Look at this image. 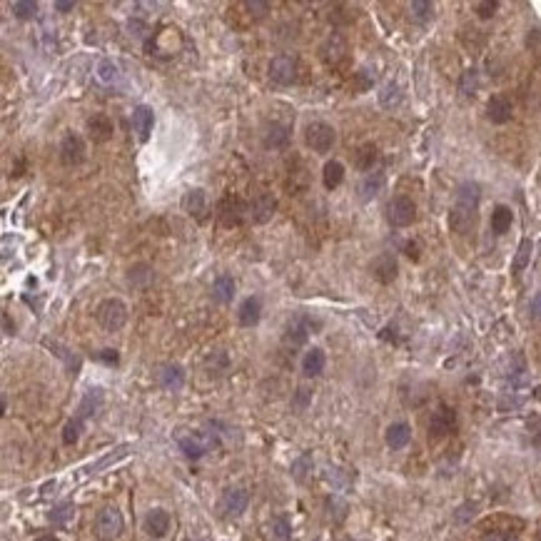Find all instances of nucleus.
<instances>
[{"instance_id":"1","label":"nucleus","mask_w":541,"mask_h":541,"mask_svg":"<svg viewBox=\"0 0 541 541\" xmlns=\"http://www.w3.org/2000/svg\"><path fill=\"white\" fill-rule=\"evenodd\" d=\"M479 200L481 187L477 182H461L457 187V200L449 213V227L457 235H469L479 219Z\"/></svg>"},{"instance_id":"2","label":"nucleus","mask_w":541,"mask_h":541,"mask_svg":"<svg viewBox=\"0 0 541 541\" xmlns=\"http://www.w3.org/2000/svg\"><path fill=\"white\" fill-rule=\"evenodd\" d=\"M95 317L100 327L108 329V332H117V329H123V324L128 322V307H125L123 300H117V297H108L97 304L95 309Z\"/></svg>"},{"instance_id":"3","label":"nucleus","mask_w":541,"mask_h":541,"mask_svg":"<svg viewBox=\"0 0 541 541\" xmlns=\"http://www.w3.org/2000/svg\"><path fill=\"white\" fill-rule=\"evenodd\" d=\"M178 444H180V449H182V454H185L187 459H200V457H205V454L217 444V439H215L213 432L180 434Z\"/></svg>"},{"instance_id":"4","label":"nucleus","mask_w":541,"mask_h":541,"mask_svg":"<svg viewBox=\"0 0 541 541\" xmlns=\"http://www.w3.org/2000/svg\"><path fill=\"white\" fill-rule=\"evenodd\" d=\"M304 143L312 147L315 152H329L332 150V145L337 143V135H335V128L327 123H309L304 128Z\"/></svg>"},{"instance_id":"5","label":"nucleus","mask_w":541,"mask_h":541,"mask_svg":"<svg viewBox=\"0 0 541 541\" xmlns=\"http://www.w3.org/2000/svg\"><path fill=\"white\" fill-rule=\"evenodd\" d=\"M387 219H389L392 227H409L417 219V205L405 195L392 197L389 205H387Z\"/></svg>"},{"instance_id":"6","label":"nucleus","mask_w":541,"mask_h":541,"mask_svg":"<svg viewBox=\"0 0 541 541\" xmlns=\"http://www.w3.org/2000/svg\"><path fill=\"white\" fill-rule=\"evenodd\" d=\"M95 531H97V536H100L103 541L117 539V536L123 534V516H120V512H117V509H112V507L103 509V512L97 514Z\"/></svg>"},{"instance_id":"7","label":"nucleus","mask_w":541,"mask_h":541,"mask_svg":"<svg viewBox=\"0 0 541 541\" xmlns=\"http://www.w3.org/2000/svg\"><path fill=\"white\" fill-rule=\"evenodd\" d=\"M85 140L77 132H68L60 143V163L65 167H75L85 160Z\"/></svg>"},{"instance_id":"8","label":"nucleus","mask_w":541,"mask_h":541,"mask_svg":"<svg viewBox=\"0 0 541 541\" xmlns=\"http://www.w3.org/2000/svg\"><path fill=\"white\" fill-rule=\"evenodd\" d=\"M269 77L280 85H292L297 80V60L295 55H277L269 62Z\"/></svg>"},{"instance_id":"9","label":"nucleus","mask_w":541,"mask_h":541,"mask_svg":"<svg viewBox=\"0 0 541 541\" xmlns=\"http://www.w3.org/2000/svg\"><path fill=\"white\" fill-rule=\"evenodd\" d=\"M454 426H457V414H454V409H449V407H439V409L432 414V419H429V437L442 439L452 432Z\"/></svg>"},{"instance_id":"10","label":"nucleus","mask_w":541,"mask_h":541,"mask_svg":"<svg viewBox=\"0 0 541 541\" xmlns=\"http://www.w3.org/2000/svg\"><path fill=\"white\" fill-rule=\"evenodd\" d=\"M247 504H250V494L245 492V489H227L225 494H222V501H219V509H222V514L225 516H240L242 512L247 509Z\"/></svg>"},{"instance_id":"11","label":"nucleus","mask_w":541,"mask_h":541,"mask_svg":"<svg viewBox=\"0 0 541 541\" xmlns=\"http://www.w3.org/2000/svg\"><path fill=\"white\" fill-rule=\"evenodd\" d=\"M397 272H399L397 257L392 252L379 254L377 260L372 262V274H374V280L382 282V285H389V282L397 280Z\"/></svg>"},{"instance_id":"12","label":"nucleus","mask_w":541,"mask_h":541,"mask_svg":"<svg viewBox=\"0 0 541 541\" xmlns=\"http://www.w3.org/2000/svg\"><path fill=\"white\" fill-rule=\"evenodd\" d=\"M514 115V105L507 95H492L487 103V117L494 125H504Z\"/></svg>"},{"instance_id":"13","label":"nucleus","mask_w":541,"mask_h":541,"mask_svg":"<svg viewBox=\"0 0 541 541\" xmlns=\"http://www.w3.org/2000/svg\"><path fill=\"white\" fill-rule=\"evenodd\" d=\"M152 125H155V112L147 105H137L132 110V130L137 132V140L140 143H147V137L152 132Z\"/></svg>"},{"instance_id":"14","label":"nucleus","mask_w":541,"mask_h":541,"mask_svg":"<svg viewBox=\"0 0 541 541\" xmlns=\"http://www.w3.org/2000/svg\"><path fill=\"white\" fill-rule=\"evenodd\" d=\"M320 53H322V60L327 62V65H339V62L347 58V40H344L339 33H332L327 40H324Z\"/></svg>"},{"instance_id":"15","label":"nucleus","mask_w":541,"mask_h":541,"mask_svg":"<svg viewBox=\"0 0 541 541\" xmlns=\"http://www.w3.org/2000/svg\"><path fill=\"white\" fill-rule=\"evenodd\" d=\"M315 327H320V322H315V320H309L307 315H300V317H295L292 322H289V327H287V342L289 344H304L307 342V337H309V332Z\"/></svg>"},{"instance_id":"16","label":"nucleus","mask_w":541,"mask_h":541,"mask_svg":"<svg viewBox=\"0 0 541 541\" xmlns=\"http://www.w3.org/2000/svg\"><path fill=\"white\" fill-rule=\"evenodd\" d=\"M88 132L95 143H108L112 132H115V125L105 112H95L93 117H88Z\"/></svg>"},{"instance_id":"17","label":"nucleus","mask_w":541,"mask_h":541,"mask_svg":"<svg viewBox=\"0 0 541 541\" xmlns=\"http://www.w3.org/2000/svg\"><path fill=\"white\" fill-rule=\"evenodd\" d=\"M274 207H277V200H274L269 192H260V195L250 202V217H252L254 222H267L274 215Z\"/></svg>"},{"instance_id":"18","label":"nucleus","mask_w":541,"mask_h":541,"mask_svg":"<svg viewBox=\"0 0 541 541\" xmlns=\"http://www.w3.org/2000/svg\"><path fill=\"white\" fill-rule=\"evenodd\" d=\"M158 382L163 389L167 392H178L182 384H185V370L180 364H163L158 372Z\"/></svg>"},{"instance_id":"19","label":"nucleus","mask_w":541,"mask_h":541,"mask_svg":"<svg viewBox=\"0 0 541 541\" xmlns=\"http://www.w3.org/2000/svg\"><path fill=\"white\" fill-rule=\"evenodd\" d=\"M145 529L152 539H163L167 531H170V514L165 509H152L147 519H145Z\"/></svg>"},{"instance_id":"20","label":"nucleus","mask_w":541,"mask_h":541,"mask_svg":"<svg viewBox=\"0 0 541 541\" xmlns=\"http://www.w3.org/2000/svg\"><path fill=\"white\" fill-rule=\"evenodd\" d=\"M260 317H262L260 297H247L240 304V309H237V320H240L242 327H254V324L260 322Z\"/></svg>"},{"instance_id":"21","label":"nucleus","mask_w":541,"mask_h":541,"mask_svg":"<svg viewBox=\"0 0 541 541\" xmlns=\"http://www.w3.org/2000/svg\"><path fill=\"white\" fill-rule=\"evenodd\" d=\"M219 219H222V225L232 227L240 222L242 213H245V207H242V202L237 197H225L222 202H219Z\"/></svg>"},{"instance_id":"22","label":"nucleus","mask_w":541,"mask_h":541,"mask_svg":"<svg viewBox=\"0 0 541 541\" xmlns=\"http://www.w3.org/2000/svg\"><path fill=\"white\" fill-rule=\"evenodd\" d=\"M324 364H327L324 352L320 347H312L302 359V372H304V377H320L324 372Z\"/></svg>"},{"instance_id":"23","label":"nucleus","mask_w":541,"mask_h":541,"mask_svg":"<svg viewBox=\"0 0 541 541\" xmlns=\"http://www.w3.org/2000/svg\"><path fill=\"white\" fill-rule=\"evenodd\" d=\"M384 437H387V444H389L392 449H405L411 439V429L405 422H394V424L387 426V434H384Z\"/></svg>"},{"instance_id":"24","label":"nucleus","mask_w":541,"mask_h":541,"mask_svg":"<svg viewBox=\"0 0 541 541\" xmlns=\"http://www.w3.org/2000/svg\"><path fill=\"white\" fill-rule=\"evenodd\" d=\"M377 158H379L377 145H374V143H364V145H359V147H357V152H354V167H357V170L367 172V170H372V165L377 163Z\"/></svg>"},{"instance_id":"25","label":"nucleus","mask_w":541,"mask_h":541,"mask_svg":"<svg viewBox=\"0 0 541 541\" xmlns=\"http://www.w3.org/2000/svg\"><path fill=\"white\" fill-rule=\"evenodd\" d=\"M103 405V389H88L85 392V397H82L80 407H77V417L80 419H88L93 417L97 409Z\"/></svg>"},{"instance_id":"26","label":"nucleus","mask_w":541,"mask_h":541,"mask_svg":"<svg viewBox=\"0 0 541 541\" xmlns=\"http://www.w3.org/2000/svg\"><path fill=\"white\" fill-rule=\"evenodd\" d=\"M213 297L219 302V304H227V302H232L235 297V280L230 274H219L217 280L213 285Z\"/></svg>"},{"instance_id":"27","label":"nucleus","mask_w":541,"mask_h":541,"mask_svg":"<svg viewBox=\"0 0 541 541\" xmlns=\"http://www.w3.org/2000/svg\"><path fill=\"white\" fill-rule=\"evenodd\" d=\"M514 222V213H512V207L507 205H496L492 213V230L496 235H504L509 232V227Z\"/></svg>"},{"instance_id":"28","label":"nucleus","mask_w":541,"mask_h":541,"mask_svg":"<svg viewBox=\"0 0 541 541\" xmlns=\"http://www.w3.org/2000/svg\"><path fill=\"white\" fill-rule=\"evenodd\" d=\"M384 187V172H370L367 178L362 180V185H359V192H362V200H374L382 192Z\"/></svg>"},{"instance_id":"29","label":"nucleus","mask_w":541,"mask_h":541,"mask_svg":"<svg viewBox=\"0 0 541 541\" xmlns=\"http://www.w3.org/2000/svg\"><path fill=\"white\" fill-rule=\"evenodd\" d=\"M344 180V165L337 163V160H329L327 165H324V172H322V182L327 190H337V187L342 185Z\"/></svg>"},{"instance_id":"30","label":"nucleus","mask_w":541,"mask_h":541,"mask_svg":"<svg viewBox=\"0 0 541 541\" xmlns=\"http://www.w3.org/2000/svg\"><path fill=\"white\" fill-rule=\"evenodd\" d=\"M289 128L282 123H272L267 128V132H265V145L267 147H285V145L289 143Z\"/></svg>"},{"instance_id":"31","label":"nucleus","mask_w":541,"mask_h":541,"mask_svg":"<svg viewBox=\"0 0 541 541\" xmlns=\"http://www.w3.org/2000/svg\"><path fill=\"white\" fill-rule=\"evenodd\" d=\"M182 207H185V213H190L192 217H202L205 215V192L202 190H190L182 197Z\"/></svg>"},{"instance_id":"32","label":"nucleus","mask_w":541,"mask_h":541,"mask_svg":"<svg viewBox=\"0 0 541 541\" xmlns=\"http://www.w3.org/2000/svg\"><path fill=\"white\" fill-rule=\"evenodd\" d=\"M97 80L103 82V85H112V82L120 80V68H117V62H112L110 58L97 62Z\"/></svg>"},{"instance_id":"33","label":"nucleus","mask_w":541,"mask_h":541,"mask_svg":"<svg viewBox=\"0 0 541 541\" xmlns=\"http://www.w3.org/2000/svg\"><path fill=\"white\" fill-rule=\"evenodd\" d=\"M379 103L384 105V108H397L399 103H402V88H399L397 82H387L382 88V93H379Z\"/></svg>"},{"instance_id":"34","label":"nucleus","mask_w":541,"mask_h":541,"mask_svg":"<svg viewBox=\"0 0 541 541\" xmlns=\"http://www.w3.org/2000/svg\"><path fill=\"white\" fill-rule=\"evenodd\" d=\"M459 90L466 97L477 95V90H479V70H474V68L464 70L459 77Z\"/></svg>"},{"instance_id":"35","label":"nucleus","mask_w":541,"mask_h":541,"mask_svg":"<svg viewBox=\"0 0 541 541\" xmlns=\"http://www.w3.org/2000/svg\"><path fill=\"white\" fill-rule=\"evenodd\" d=\"M269 536H272V541H289V536H292L289 521L285 519V516L272 519V524H269Z\"/></svg>"},{"instance_id":"36","label":"nucleus","mask_w":541,"mask_h":541,"mask_svg":"<svg viewBox=\"0 0 541 541\" xmlns=\"http://www.w3.org/2000/svg\"><path fill=\"white\" fill-rule=\"evenodd\" d=\"M531 250H534L531 240H521L519 250H516L514 262H512V269H514L516 274H519L521 269H524V267H527V265H529V260H531Z\"/></svg>"},{"instance_id":"37","label":"nucleus","mask_w":541,"mask_h":541,"mask_svg":"<svg viewBox=\"0 0 541 541\" xmlns=\"http://www.w3.org/2000/svg\"><path fill=\"white\" fill-rule=\"evenodd\" d=\"M82 426H85V419H80L75 414V417H73L68 424H65V429H62V442H65V444H75L77 439H80Z\"/></svg>"},{"instance_id":"38","label":"nucleus","mask_w":541,"mask_h":541,"mask_svg":"<svg viewBox=\"0 0 541 541\" xmlns=\"http://www.w3.org/2000/svg\"><path fill=\"white\" fill-rule=\"evenodd\" d=\"M409 10H411V18L417 23H426L429 18H432V13H434V5L429 3V0H414L409 5Z\"/></svg>"},{"instance_id":"39","label":"nucleus","mask_w":541,"mask_h":541,"mask_svg":"<svg viewBox=\"0 0 541 541\" xmlns=\"http://www.w3.org/2000/svg\"><path fill=\"white\" fill-rule=\"evenodd\" d=\"M35 13H38V5H35L33 0H18V3H13V15L18 21H30Z\"/></svg>"},{"instance_id":"40","label":"nucleus","mask_w":541,"mask_h":541,"mask_svg":"<svg viewBox=\"0 0 541 541\" xmlns=\"http://www.w3.org/2000/svg\"><path fill=\"white\" fill-rule=\"evenodd\" d=\"M73 512H75V509H73V504H68V501H65V504H58V507L50 512V521H53V524H65V521L73 516Z\"/></svg>"},{"instance_id":"41","label":"nucleus","mask_w":541,"mask_h":541,"mask_svg":"<svg viewBox=\"0 0 541 541\" xmlns=\"http://www.w3.org/2000/svg\"><path fill=\"white\" fill-rule=\"evenodd\" d=\"M474 10L479 13V18H484V21H487V18H492V15L499 10V3H496V0H484V3H477V5H474Z\"/></svg>"},{"instance_id":"42","label":"nucleus","mask_w":541,"mask_h":541,"mask_svg":"<svg viewBox=\"0 0 541 541\" xmlns=\"http://www.w3.org/2000/svg\"><path fill=\"white\" fill-rule=\"evenodd\" d=\"M309 466H312V457H309V454H304V457H300V459L295 461V464H292V474H295L297 479H304V474H307V469Z\"/></svg>"},{"instance_id":"43","label":"nucleus","mask_w":541,"mask_h":541,"mask_svg":"<svg viewBox=\"0 0 541 541\" xmlns=\"http://www.w3.org/2000/svg\"><path fill=\"white\" fill-rule=\"evenodd\" d=\"M474 514H477V504H464V507L457 512V524H466Z\"/></svg>"},{"instance_id":"44","label":"nucleus","mask_w":541,"mask_h":541,"mask_svg":"<svg viewBox=\"0 0 541 541\" xmlns=\"http://www.w3.org/2000/svg\"><path fill=\"white\" fill-rule=\"evenodd\" d=\"M247 10H250V13H254L257 18H262V15L269 10V5H267V3H257V0H254V3H247Z\"/></svg>"},{"instance_id":"45","label":"nucleus","mask_w":541,"mask_h":541,"mask_svg":"<svg viewBox=\"0 0 541 541\" xmlns=\"http://www.w3.org/2000/svg\"><path fill=\"white\" fill-rule=\"evenodd\" d=\"M405 252H407V257H409V260H414V262H417L419 257H422V252H419V245H417V242H407V245H405Z\"/></svg>"},{"instance_id":"46","label":"nucleus","mask_w":541,"mask_h":541,"mask_svg":"<svg viewBox=\"0 0 541 541\" xmlns=\"http://www.w3.org/2000/svg\"><path fill=\"white\" fill-rule=\"evenodd\" d=\"M529 312H531V317L534 320H541V292L531 300V304H529Z\"/></svg>"},{"instance_id":"47","label":"nucleus","mask_w":541,"mask_h":541,"mask_svg":"<svg viewBox=\"0 0 541 541\" xmlns=\"http://www.w3.org/2000/svg\"><path fill=\"white\" fill-rule=\"evenodd\" d=\"M100 359H103L105 364H117V352L115 350H103L100 352Z\"/></svg>"},{"instance_id":"48","label":"nucleus","mask_w":541,"mask_h":541,"mask_svg":"<svg viewBox=\"0 0 541 541\" xmlns=\"http://www.w3.org/2000/svg\"><path fill=\"white\" fill-rule=\"evenodd\" d=\"M75 8V3H55V10H60V13H68V10H73Z\"/></svg>"},{"instance_id":"49","label":"nucleus","mask_w":541,"mask_h":541,"mask_svg":"<svg viewBox=\"0 0 541 541\" xmlns=\"http://www.w3.org/2000/svg\"><path fill=\"white\" fill-rule=\"evenodd\" d=\"M487 541H516V539H512V536H504V534H494V536H489Z\"/></svg>"},{"instance_id":"50","label":"nucleus","mask_w":541,"mask_h":541,"mask_svg":"<svg viewBox=\"0 0 541 541\" xmlns=\"http://www.w3.org/2000/svg\"><path fill=\"white\" fill-rule=\"evenodd\" d=\"M35 541H58L55 536H40V539H35Z\"/></svg>"},{"instance_id":"51","label":"nucleus","mask_w":541,"mask_h":541,"mask_svg":"<svg viewBox=\"0 0 541 541\" xmlns=\"http://www.w3.org/2000/svg\"><path fill=\"white\" fill-rule=\"evenodd\" d=\"M350 541H352V539H350Z\"/></svg>"}]
</instances>
